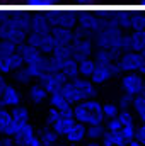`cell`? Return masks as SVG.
Masks as SVG:
<instances>
[{"label":"cell","instance_id":"obj_30","mask_svg":"<svg viewBox=\"0 0 145 146\" xmlns=\"http://www.w3.org/2000/svg\"><path fill=\"white\" fill-rule=\"evenodd\" d=\"M133 100H135L133 95L123 92V94L119 95V99H118V106H119V109L121 110H132L133 109Z\"/></svg>","mask_w":145,"mask_h":146},{"label":"cell","instance_id":"obj_4","mask_svg":"<svg viewBox=\"0 0 145 146\" xmlns=\"http://www.w3.org/2000/svg\"><path fill=\"white\" fill-rule=\"evenodd\" d=\"M28 44L38 48L39 51H43L44 54H51L55 49H56V42L53 39L51 33H29L28 34Z\"/></svg>","mask_w":145,"mask_h":146},{"label":"cell","instance_id":"obj_15","mask_svg":"<svg viewBox=\"0 0 145 146\" xmlns=\"http://www.w3.org/2000/svg\"><path fill=\"white\" fill-rule=\"evenodd\" d=\"M121 56L119 51H114V49H104V48H96L92 58L97 61V63H104V65H109V63H116L118 58Z\"/></svg>","mask_w":145,"mask_h":146},{"label":"cell","instance_id":"obj_11","mask_svg":"<svg viewBox=\"0 0 145 146\" xmlns=\"http://www.w3.org/2000/svg\"><path fill=\"white\" fill-rule=\"evenodd\" d=\"M73 83L82 97V100H87V99H96L97 95V85L91 80V78H84V76H77L73 78Z\"/></svg>","mask_w":145,"mask_h":146},{"label":"cell","instance_id":"obj_21","mask_svg":"<svg viewBox=\"0 0 145 146\" xmlns=\"http://www.w3.org/2000/svg\"><path fill=\"white\" fill-rule=\"evenodd\" d=\"M63 95H65V99L75 106V104H79V102H82V97H80V94H79V90H77V87H75V83H73V80H68L63 87H62V90H60Z\"/></svg>","mask_w":145,"mask_h":146},{"label":"cell","instance_id":"obj_18","mask_svg":"<svg viewBox=\"0 0 145 146\" xmlns=\"http://www.w3.org/2000/svg\"><path fill=\"white\" fill-rule=\"evenodd\" d=\"M130 49L145 53V29H137V31H130Z\"/></svg>","mask_w":145,"mask_h":146},{"label":"cell","instance_id":"obj_9","mask_svg":"<svg viewBox=\"0 0 145 146\" xmlns=\"http://www.w3.org/2000/svg\"><path fill=\"white\" fill-rule=\"evenodd\" d=\"M17 51L22 54L26 65H38V63H44V61L48 60V54H44L43 51H39L38 48L28 44V42L19 44V49H17Z\"/></svg>","mask_w":145,"mask_h":146},{"label":"cell","instance_id":"obj_37","mask_svg":"<svg viewBox=\"0 0 145 146\" xmlns=\"http://www.w3.org/2000/svg\"><path fill=\"white\" fill-rule=\"evenodd\" d=\"M84 146H103V143L101 141H89L87 145H84Z\"/></svg>","mask_w":145,"mask_h":146},{"label":"cell","instance_id":"obj_17","mask_svg":"<svg viewBox=\"0 0 145 146\" xmlns=\"http://www.w3.org/2000/svg\"><path fill=\"white\" fill-rule=\"evenodd\" d=\"M2 100L5 107H15L21 104V94L14 85H7L3 94H2Z\"/></svg>","mask_w":145,"mask_h":146},{"label":"cell","instance_id":"obj_33","mask_svg":"<svg viewBox=\"0 0 145 146\" xmlns=\"http://www.w3.org/2000/svg\"><path fill=\"white\" fill-rule=\"evenodd\" d=\"M0 72L3 73V75H9V73L12 72V68H10L9 60H7L5 54H0Z\"/></svg>","mask_w":145,"mask_h":146},{"label":"cell","instance_id":"obj_3","mask_svg":"<svg viewBox=\"0 0 145 146\" xmlns=\"http://www.w3.org/2000/svg\"><path fill=\"white\" fill-rule=\"evenodd\" d=\"M119 85H121V90L125 94H130V95L137 97V95H140L144 92V88H145L144 87V75L140 72L123 73Z\"/></svg>","mask_w":145,"mask_h":146},{"label":"cell","instance_id":"obj_2","mask_svg":"<svg viewBox=\"0 0 145 146\" xmlns=\"http://www.w3.org/2000/svg\"><path fill=\"white\" fill-rule=\"evenodd\" d=\"M144 61V54L133 49H128L125 53H121V56L118 58V68L121 73H132V72H138Z\"/></svg>","mask_w":145,"mask_h":146},{"label":"cell","instance_id":"obj_6","mask_svg":"<svg viewBox=\"0 0 145 146\" xmlns=\"http://www.w3.org/2000/svg\"><path fill=\"white\" fill-rule=\"evenodd\" d=\"M12 138H14V141H15L17 146H34L38 143H41L36 134V131H34V127L29 122L19 124V127H17V131H15V134Z\"/></svg>","mask_w":145,"mask_h":146},{"label":"cell","instance_id":"obj_20","mask_svg":"<svg viewBox=\"0 0 145 146\" xmlns=\"http://www.w3.org/2000/svg\"><path fill=\"white\" fill-rule=\"evenodd\" d=\"M38 138H39V141H41V145L44 146H56L58 145V139H60V134L53 129V127H44V129H41L39 133H38Z\"/></svg>","mask_w":145,"mask_h":146},{"label":"cell","instance_id":"obj_10","mask_svg":"<svg viewBox=\"0 0 145 146\" xmlns=\"http://www.w3.org/2000/svg\"><path fill=\"white\" fill-rule=\"evenodd\" d=\"M118 117L121 121V133L126 136V139L128 141L135 139V133H137V115L133 114V110H121Z\"/></svg>","mask_w":145,"mask_h":146},{"label":"cell","instance_id":"obj_16","mask_svg":"<svg viewBox=\"0 0 145 146\" xmlns=\"http://www.w3.org/2000/svg\"><path fill=\"white\" fill-rule=\"evenodd\" d=\"M103 146H128V139L126 136L121 133V131H108L106 129V134L103 136L101 139Z\"/></svg>","mask_w":145,"mask_h":146},{"label":"cell","instance_id":"obj_7","mask_svg":"<svg viewBox=\"0 0 145 146\" xmlns=\"http://www.w3.org/2000/svg\"><path fill=\"white\" fill-rule=\"evenodd\" d=\"M119 68H118V63H109V65H104V63H97L96 66V72L92 73L91 80L96 83V85H104L106 82H109L114 75H118Z\"/></svg>","mask_w":145,"mask_h":146},{"label":"cell","instance_id":"obj_12","mask_svg":"<svg viewBox=\"0 0 145 146\" xmlns=\"http://www.w3.org/2000/svg\"><path fill=\"white\" fill-rule=\"evenodd\" d=\"M17 127H19V124L14 121L10 110L7 107H2L0 109V134L2 136H14Z\"/></svg>","mask_w":145,"mask_h":146},{"label":"cell","instance_id":"obj_34","mask_svg":"<svg viewBox=\"0 0 145 146\" xmlns=\"http://www.w3.org/2000/svg\"><path fill=\"white\" fill-rule=\"evenodd\" d=\"M135 139H137V141H140V143H145V122H140V124L137 126Z\"/></svg>","mask_w":145,"mask_h":146},{"label":"cell","instance_id":"obj_32","mask_svg":"<svg viewBox=\"0 0 145 146\" xmlns=\"http://www.w3.org/2000/svg\"><path fill=\"white\" fill-rule=\"evenodd\" d=\"M14 76H15V80H17L19 83H28L29 80H33V76H31V73L28 70V66H24V68L14 72Z\"/></svg>","mask_w":145,"mask_h":146},{"label":"cell","instance_id":"obj_40","mask_svg":"<svg viewBox=\"0 0 145 146\" xmlns=\"http://www.w3.org/2000/svg\"><path fill=\"white\" fill-rule=\"evenodd\" d=\"M0 146H3V138H0Z\"/></svg>","mask_w":145,"mask_h":146},{"label":"cell","instance_id":"obj_27","mask_svg":"<svg viewBox=\"0 0 145 146\" xmlns=\"http://www.w3.org/2000/svg\"><path fill=\"white\" fill-rule=\"evenodd\" d=\"M104 134H106V124L87 126V139L89 141H101Z\"/></svg>","mask_w":145,"mask_h":146},{"label":"cell","instance_id":"obj_38","mask_svg":"<svg viewBox=\"0 0 145 146\" xmlns=\"http://www.w3.org/2000/svg\"><path fill=\"white\" fill-rule=\"evenodd\" d=\"M56 146H68V143H58Z\"/></svg>","mask_w":145,"mask_h":146},{"label":"cell","instance_id":"obj_31","mask_svg":"<svg viewBox=\"0 0 145 146\" xmlns=\"http://www.w3.org/2000/svg\"><path fill=\"white\" fill-rule=\"evenodd\" d=\"M62 119V110L55 109V107H50V110H48V114H46V124L51 127L56 121H60Z\"/></svg>","mask_w":145,"mask_h":146},{"label":"cell","instance_id":"obj_23","mask_svg":"<svg viewBox=\"0 0 145 146\" xmlns=\"http://www.w3.org/2000/svg\"><path fill=\"white\" fill-rule=\"evenodd\" d=\"M75 122H77V121H75V117H65V115H62V119H60V121H56L51 127L60 134V138H65V134L68 133V129L72 127Z\"/></svg>","mask_w":145,"mask_h":146},{"label":"cell","instance_id":"obj_43","mask_svg":"<svg viewBox=\"0 0 145 146\" xmlns=\"http://www.w3.org/2000/svg\"><path fill=\"white\" fill-rule=\"evenodd\" d=\"M2 75H3V73H2V72H0V76H2Z\"/></svg>","mask_w":145,"mask_h":146},{"label":"cell","instance_id":"obj_45","mask_svg":"<svg viewBox=\"0 0 145 146\" xmlns=\"http://www.w3.org/2000/svg\"><path fill=\"white\" fill-rule=\"evenodd\" d=\"M144 56H145V53H144Z\"/></svg>","mask_w":145,"mask_h":146},{"label":"cell","instance_id":"obj_1","mask_svg":"<svg viewBox=\"0 0 145 146\" xmlns=\"http://www.w3.org/2000/svg\"><path fill=\"white\" fill-rule=\"evenodd\" d=\"M73 115L77 122H82L85 126L94 124H104L106 117L103 112V104L97 99H87L73 106Z\"/></svg>","mask_w":145,"mask_h":146},{"label":"cell","instance_id":"obj_28","mask_svg":"<svg viewBox=\"0 0 145 146\" xmlns=\"http://www.w3.org/2000/svg\"><path fill=\"white\" fill-rule=\"evenodd\" d=\"M50 106L55 107V109H58V110L72 107V104L65 99V95H63L62 92H56V94H51V95H50Z\"/></svg>","mask_w":145,"mask_h":146},{"label":"cell","instance_id":"obj_41","mask_svg":"<svg viewBox=\"0 0 145 146\" xmlns=\"http://www.w3.org/2000/svg\"><path fill=\"white\" fill-rule=\"evenodd\" d=\"M34 146H44V145H41V143H38V145H34Z\"/></svg>","mask_w":145,"mask_h":146},{"label":"cell","instance_id":"obj_13","mask_svg":"<svg viewBox=\"0 0 145 146\" xmlns=\"http://www.w3.org/2000/svg\"><path fill=\"white\" fill-rule=\"evenodd\" d=\"M84 139H87V126L82 122H75L68 129V133L65 134V141L68 145H79Z\"/></svg>","mask_w":145,"mask_h":146},{"label":"cell","instance_id":"obj_8","mask_svg":"<svg viewBox=\"0 0 145 146\" xmlns=\"http://www.w3.org/2000/svg\"><path fill=\"white\" fill-rule=\"evenodd\" d=\"M39 82L44 85V88H46V90H48V94L51 95V94L60 92V90H62V87L68 82V78H67L62 72H55V73H46Z\"/></svg>","mask_w":145,"mask_h":146},{"label":"cell","instance_id":"obj_44","mask_svg":"<svg viewBox=\"0 0 145 146\" xmlns=\"http://www.w3.org/2000/svg\"><path fill=\"white\" fill-rule=\"evenodd\" d=\"M12 146H17V145H12Z\"/></svg>","mask_w":145,"mask_h":146},{"label":"cell","instance_id":"obj_19","mask_svg":"<svg viewBox=\"0 0 145 146\" xmlns=\"http://www.w3.org/2000/svg\"><path fill=\"white\" fill-rule=\"evenodd\" d=\"M29 99L34 104H41V102H44V100L50 99V94L44 88V85L39 82V83H34V85L29 87Z\"/></svg>","mask_w":145,"mask_h":146},{"label":"cell","instance_id":"obj_26","mask_svg":"<svg viewBox=\"0 0 145 146\" xmlns=\"http://www.w3.org/2000/svg\"><path fill=\"white\" fill-rule=\"evenodd\" d=\"M63 0H24V5L31 9H53L62 5Z\"/></svg>","mask_w":145,"mask_h":146},{"label":"cell","instance_id":"obj_36","mask_svg":"<svg viewBox=\"0 0 145 146\" xmlns=\"http://www.w3.org/2000/svg\"><path fill=\"white\" fill-rule=\"evenodd\" d=\"M128 146H145V143H140V141H137V139H132Z\"/></svg>","mask_w":145,"mask_h":146},{"label":"cell","instance_id":"obj_14","mask_svg":"<svg viewBox=\"0 0 145 146\" xmlns=\"http://www.w3.org/2000/svg\"><path fill=\"white\" fill-rule=\"evenodd\" d=\"M53 39L58 46H70L75 39V29H68V27H53L51 29Z\"/></svg>","mask_w":145,"mask_h":146},{"label":"cell","instance_id":"obj_24","mask_svg":"<svg viewBox=\"0 0 145 146\" xmlns=\"http://www.w3.org/2000/svg\"><path fill=\"white\" fill-rule=\"evenodd\" d=\"M62 73H63L68 80H73V78L80 76V75H79V61H77L75 58H68V60L63 63Z\"/></svg>","mask_w":145,"mask_h":146},{"label":"cell","instance_id":"obj_29","mask_svg":"<svg viewBox=\"0 0 145 146\" xmlns=\"http://www.w3.org/2000/svg\"><path fill=\"white\" fill-rule=\"evenodd\" d=\"M103 112H104V117L108 121V119H113V117H118L121 109H119L118 102H106V104H103Z\"/></svg>","mask_w":145,"mask_h":146},{"label":"cell","instance_id":"obj_25","mask_svg":"<svg viewBox=\"0 0 145 146\" xmlns=\"http://www.w3.org/2000/svg\"><path fill=\"white\" fill-rule=\"evenodd\" d=\"M10 114H12V117H14V121H15L17 124H26V122H29V109L24 107L22 104L12 107V109H10Z\"/></svg>","mask_w":145,"mask_h":146},{"label":"cell","instance_id":"obj_5","mask_svg":"<svg viewBox=\"0 0 145 146\" xmlns=\"http://www.w3.org/2000/svg\"><path fill=\"white\" fill-rule=\"evenodd\" d=\"M73 58L77 61H82L85 58H91L96 51V44L92 37H75L72 42Z\"/></svg>","mask_w":145,"mask_h":146},{"label":"cell","instance_id":"obj_22","mask_svg":"<svg viewBox=\"0 0 145 146\" xmlns=\"http://www.w3.org/2000/svg\"><path fill=\"white\" fill-rule=\"evenodd\" d=\"M96 66H97V61L91 56V58H85L82 61H79V75L84 76V78H91L92 73L96 72Z\"/></svg>","mask_w":145,"mask_h":146},{"label":"cell","instance_id":"obj_39","mask_svg":"<svg viewBox=\"0 0 145 146\" xmlns=\"http://www.w3.org/2000/svg\"><path fill=\"white\" fill-rule=\"evenodd\" d=\"M140 5H142V7H145V0H140Z\"/></svg>","mask_w":145,"mask_h":146},{"label":"cell","instance_id":"obj_42","mask_svg":"<svg viewBox=\"0 0 145 146\" xmlns=\"http://www.w3.org/2000/svg\"><path fill=\"white\" fill-rule=\"evenodd\" d=\"M144 87H145V75H144Z\"/></svg>","mask_w":145,"mask_h":146},{"label":"cell","instance_id":"obj_35","mask_svg":"<svg viewBox=\"0 0 145 146\" xmlns=\"http://www.w3.org/2000/svg\"><path fill=\"white\" fill-rule=\"evenodd\" d=\"M73 5H79V7H87V5H94L97 0H70Z\"/></svg>","mask_w":145,"mask_h":146}]
</instances>
